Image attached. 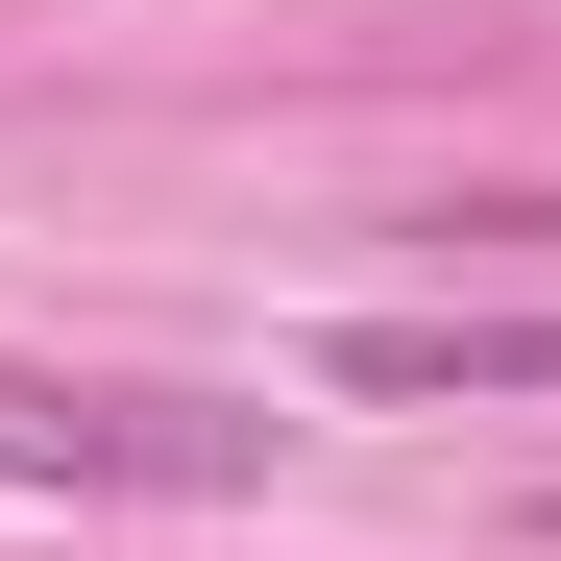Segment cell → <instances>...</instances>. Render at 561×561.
<instances>
[{
	"mask_svg": "<svg viewBox=\"0 0 561 561\" xmlns=\"http://www.w3.org/2000/svg\"><path fill=\"white\" fill-rule=\"evenodd\" d=\"M537 537H561V513H537Z\"/></svg>",
	"mask_w": 561,
	"mask_h": 561,
	"instance_id": "cell-3",
	"label": "cell"
},
{
	"mask_svg": "<svg viewBox=\"0 0 561 561\" xmlns=\"http://www.w3.org/2000/svg\"><path fill=\"white\" fill-rule=\"evenodd\" d=\"M0 463L25 489H268V415H220V391H73V366H0Z\"/></svg>",
	"mask_w": 561,
	"mask_h": 561,
	"instance_id": "cell-1",
	"label": "cell"
},
{
	"mask_svg": "<svg viewBox=\"0 0 561 561\" xmlns=\"http://www.w3.org/2000/svg\"><path fill=\"white\" fill-rule=\"evenodd\" d=\"M318 366L366 415H439V391H561V318H342Z\"/></svg>",
	"mask_w": 561,
	"mask_h": 561,
	"instance_id": "cell-2",
	"label": "cell"
}]
</instances>
